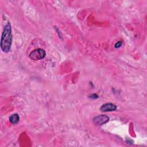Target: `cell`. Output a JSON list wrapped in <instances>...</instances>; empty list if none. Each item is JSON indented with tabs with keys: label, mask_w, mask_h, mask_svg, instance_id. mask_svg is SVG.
Masks as SVG:
<instances>
[{
	"label": "cell",
	"mask_w": 147,
	"mask_h": 147,
	"mask_svg": "<svg viewBox=\"0 0 147 147\" xmlns=\"http://www.w3.org/2000/svg\"><path fill=\"white\" fill-rule=\"evenodd\" d=\"M11 42L12 34L11 25L9 23H7L4 27L1 40V48L3 52L7 53L10 51Z\"/></svg>",
	"instance_id": "6da1fadb"
},
{
	"label": "cell",
	"mask_w": 147,
	"mask_h": 147,
	"mask_svg": "<svg viewBox=\"0 0 147 147\" xmlns=\"http://www.w3.org/2000/svg\"><path fill=\"white\" fill-rule=\"evenodd\" d=\"M46 55V52L43 49L38 48L33 50L29 54V57L33 60H39L44 59Z\"/></svg>",
	"instance_id": "7a4b0ae2"
},
{
	"label": "cell",
	"mask_w": 147,
	"mask_h": 147,
	"mask_svg": "<svg viewBox=\"0 0 147 147\" xmlns=\"http://www.w3.org/2000/svg\"><path fill=\"white\" fill-rule=\"evenodd\" d=\"M109 120V117L107 115H104V114L96 116L93 119L94 122L95 123L99 125H103V124L107 122Z\"/></svg>",
	"instance_id": "3957f363"
},
{
	"label": "cell",
	"mask_w": 147,
	"mask_h": 147,
	"mask_svg": "<svg viewBox=\"0 0 147 147\" xmlns=\"http://www.w3.org/2000/svg\"><path fill=\"white\" fill-rule=\"evenodd\" d=\"M117 109V106L112 103H106L102 105L100 107V110L103 112L113 111Z\"/></svg>",
	"instance_id": "277c9868"
},
{
	"label": "cell",
	"mask_w": 147,
	"mask_h": 147,
	"mask_svg": "<svg viewBox=\"0 0 147 147\" xmlns=\"http://www.w3.org/2000/svg\"><path fill=\"white\" fill-rule=\"evenodd\" d=\"M19 119H20V118L17 114H14L9 117V121L13 124H16L17 122H18Z\"/></svg>",
	"instance_id": "5b68a950"
},
{
	"label": "cell",
	"mask_w": 147,
	"mask_h": 147,
	"mask_svg": "<svg viewBox=\"0 0 147 147\" xmlns=\"http://www.w3.org/2000/svg\"><path fill=\"white\" fill-rule=\"evenodd\" d=\"M121 45H122V42H121V41H118V42H117L115 44L114 47H115V48H119Z\"/></svg>",
	"instance_id": "8992f818"
}]
</instances>
